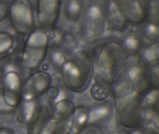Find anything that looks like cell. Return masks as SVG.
Returning a JSON list of instances; mask_svg holds the SVG:
<instances>
[{
	"label": "cell",
	"instance_id": "cell-1",
	"mask_svg": "<svg viewBox=\"0 0 159 134\" xmlns=\"http://www.w3.org/2000/svg\"><path fill=\"white\" fill-rule=\"evenodd\" d=\"M95 52L96 80L101 83H110L124 65L126 51L118 42L107 41Z\"/></svg>",
	"mask_w": 159,
	"mask_h": 134
},
{
	"label": "cell",
	"instance_id": "cell-2",
	"mask_svg": "<svg viewBox=\"0 0 159 134\" xmlns=\"http://www.w3.org/2000/svg\"><path fill=\"white\" fill-rule=\"evenodd\" d=\"M64 83L69 88L81 89L89 83L93 74V61L84 50L74 53L60 68Z\"/></svg>",
	"mask_w": 159,
	"mask_h": 134
},
{
	"label": "cell",
	"instance_id": "cell-3",
	"mask_svg": "<svg viewBox=\"0 0 159 134\" xmlns=\"http://www.w3.org/2000/svg\"><path fill=\"white\" fill-rule=\"evenodd\" d=\"M47 34L39 29L33 30L27 38L22 51V64L29 70L39 68L46 56L49 46Z\"/></svg>",
	"mask_w": 159,
	"mask_h": 134
},
{
	"label": "cell",
	"instance_id": "cell-4",
	"mask_svg": "<svg viewBox=\"0 0 159 134\" xmlns=\"http://www.w3.org/2000/svg\"><path fill=\"white\" fill-rule=\"evenodd\" d=\"M102 7L98 3L92 2L84 8L80 25V32L83 38L93 39L103 33L107 22L105 6Z\"/></svg>",
	"mask_w": 159,
	"mask_h": 134
},
{
	"label": "cell",
	"instance_id": "cell-5",
	"mask_svg": "<svg viewBox=\"0 0 159 134\" xmlns=\"http://www.w3.org/2000/svg\"><path fill=\"white\" fill-rule=\"evenodd\" d=\"M8 14L12 27L19 35H27L33 30L35 25L34 13L29 1H13L8 8Z\"/></svg>",
	"mask_w": 159,
	"mask_h": 134
},
{
	"label": "cell",
	"instance_id": "cell-6",
	"mask_svg": "<svg viewBox=\"0 0 159 134\" xmlns=\"http://www.w3.org/2000/svg\"><path fill=\"white\" fill-rule=\"evenodd\" d=\"M51 83L50 74L38 71L27 78L22 87V96L26 100H31L45 92Z\"/></svg>",
	"mask_w": 159,
	"mask_h": 134
},
{
	"label": "cell",
	"instance_id": "cell-7",
	"mask_svg": "<svg viewBox=\"0 0 159 134\" xmlns=\"http://www.w3.org/2000/svg\"><path fill=\"white\" fill-rule=\"evenodd\" d=\"M2 98L8 107H15L20 102L22 96L21 79L17 73L9 71L2 78Z\"/></svg>",
	"mask_w": 159,
	"mask_h": 134
},
{
	"label": "cell",
	"instance_id": "cell-8",
	"mask_svg": "<svg viewBox=\"0 0 159 134\" xmlns=\"http://www.w3.org/2000/svg\"><path fill=\"white\" fill-rule=\"evenodd\" d=\"M60 6L59 1H37L36 13L39 25L43 28L53 26L59 16Z\"/></svg>",
	"mask_w": 159,
	"mask_h": 134
},
{
	"label": "cell",
	"instance_id": "cell-9",
	"mask_svg": "<svg viewBox=\"0 0 159 134\" xmlns=\"http://www.w3.org/2000/svg\"><path fill=\"white\" fill-rule=\"evenodd\" d=\"M126 20L131 23H141L146 16V7L139 1H116L115 2Z\"/></svg>",
	"mask_w": 159,
	"mask_h": 134
},
{
	"label": "cell",
	"instance_id": "cell-10",
	"mask_svg": "<svg viewBox=\"0 0 159 134\" xmlns=\"http://www.w3.org/2000/svg\"><path fill=\"white\" fill-rule=\"evenodd\" d=\"M106 22L110 27L117 31L124 30L127 20L119 10L115 2H109L105 6Z\"/></svg>",
	"mask_w": 159,
	"mask_h": 134
},
{
	"label": "cell",
	"instance_id": "cell-11",
	"mask_svg": "<svg viewBox=\"0 0 159 134\" xmlns=\"http://www.w3.org/2000/svg\"><path fill=\"white\" fill-rule=\"evenodd\" d=\"M84 8L80 1H66L63 6L64 16L69 21L76 23L80 19Z\"/></svg>",
	"mask_w": 159,
	"mask_h": 134
},
{
	"label": "cell",
	"instance_id": "cell-12",
	"mask_svg": "<svg viewBox=\"0 0 159 134\" xmlns=\"http://www.w3.org/2000/svg\"><path fill=\"white\" fill-rule=\"evenodd\" d=\"M124 71V74H125V77L134 82L141 78L143 74H145L143 67L140 64L135 62L134 60H133V63L125 65Z\"/></svg>",
	"mask_w": 159,
	"mask_h": 134
},
{
	"label": "cell",
	"instance_id": "cell-13",
	"mask_svg": "<svg viewBox=\"0 0 159 134\" xmlns=\"http://www.w3.org/2000/svg\"><path fill=\"white\" fill-rule=\"evenodd\" d=\"M122 44L125 51L127 50L131 52H137L140 50L142 46L140 39L132 34L125 37Z\"/></svg>",
	"mask_w": 159,
	"mask_h": 134
},
{
	"label": "cell",
	"instance_id": "cell-14",
	"mask_svg": "<svg viewBox=\"0 0 159 134\" xmlns=\"http://www.w3.org/2000/svg\"><path fill=\"white\" fill-rule=\"evenodd\" d=\"M146 7V14L149 23L158 25L159 22V1H152Z\"/></svg>",
	"mask_w": 159,
	"mask_h": 134
},
{
	"label": "cell",
	"instance_id": "cell-15",
	"mask_svg": "<svg viewBox=\"0 0 159 134\" xmlns=\"http://www.w3.org/2000/svg\"><path fill=\"white\" fill-rule=\"evenodd\" d=\"M109 89L107 86L101 83L95 84L91 89V94L94 99L102 100L107 97Z\"/></svg>",
	"mask_w": 159,
	"mask_h": 134
},
{
	"label": "cell",
	"instance_id": "cell-16",
	"mask_svg": "<svg viewBox=\"0 0 159 134\" xmlns=\"http://www.w3.org/2000/svg\"><path fill=\"white\" fill-rule=\"evenodd\" d=\"M14 39L10 34L0 32V56L7 53L13 45Z\"/></svg>",
	"mask_w": 159,
	"mask_h": 134
},
{
	"label": "cell",
	"instance_id": "cell-17",
	"mask_svg": "<svg viewBox=\"0 0 159 134\" xmlns=\"http://www.w3.org/2000/svg\"><path fill=\"white\" fill-rule=\"evenodd\" d=\"M143 59L150 63L155 62L158 60V45L153 44L144 49L142 53Z\"/></svg>",
	"mask_w": 159,
	"mask_h": 134
},
{
	"label": "cell",
	"instance_id": "cell-18",
	"mask_svg": "<svg viewBox=\"0 0 159 134\" xmlns=\"http://www.w3.org/2000/svg\"><path fill=\"white\" fill-rule=\"evenodd\" d=\"M143 30L144 34L149 39L153 41H155L156 40L158 41L159 35L158 26H156V25L148 22L145 25Z\"/></svg>",
	"mask_w": 159,
	"mask_h": 134
},
{
	"label": "cell",
	"instance_id": "cell-19",
	"mask_svg": "<svg viewBox=\"0 0 159 134\" xmlns=\"http://www.w3.org/2000/svg\"><path fill=\"white\" fill-rule=\"evenodd\" d=\"M108 113L107 109L106 108H99L93 111L89 116L90 122H94L104 116H106Z\"/></svg>",
	"mask_w": 159,
	"mask_h": 134
},
{
	"label": "cell",
	"instance_id": "cell-20",
	"mask_svg": "<svg viewBox=\"0 0 159 134\" xmlns=\"http://www.w3.org/2000/svg\"><path fill=\"white\" fill-rule=\"evenodd\" d=\"M130 86L129 85V83L124 81H121L119 82L117 84V86L115 89L116 94L118 96H122L125 95V93L130 91Z\"/></svg>",
	"mask_w": 159,
	"mask_h": 134
},
{
	"label": "cell",
	"instance_id": "cell-21",
	"mask_svg": "<svg viewBox=\"0 0 159 134\" xmlns=\"http://www.w3.org/2000/svg\"><path fill=\"white\" fill-rule=\"evenodd\" d=\"M158 92L153 90L152 92L149 93L144 98L143 100L144 105L145 106H148L155 102V100L158 98Z\"/></svg>",
	"mask_w": 159,
	"mask_h": 134
},
{
	"label": "cell",
	"instance_id": "cell-22",
	"mask_svg": "<svg viewBox=\"0 0 159 134\" xmlns=\"http://www.w3.org/2000/svg\"><path fill=\"white\" fill-rule=\"evenodd\" d=\"M8 13V7L4 2L0 1V22L7 16Z\"/></svg>",
	"mask_w": 159,
	"mask_h": 134
},
{
	"label": "cell",
	"instance_id": "cell-23",
	"mask_svg": "<svg viewBox=\"0 0 159 134\" xmlns=\"http://www.w3.org/2000/svg\"><path fill=\"white\" fill-rule=\"evenodd\" d=\"M47 96L50 98H54L58 95V90L55 87H50L47 89Z\"/></svg>",
	"mask_w": 159,
	"mask_h": 134
},
{
	"label": "cell",
	"instance_id": "cell-24",
	"mask_svg": "<svg viewBox=\"0 0 159 134\" xmlns=\"http://www.w3.org/2000/svg\"><path fill=\"white\" fill-rule=\"evenodd\" d=\"M7 108H11L10 107H8L3 100L2 96H0V109H6Z\"/></svg>",
	"mask_w": 159,
	"mask_h": 134
},
{
	"label": "cell",
	"instance_id": "cell-25",
	"mask_svg": "<svg viewBox=\"0 0 159 134\" xmlns=\"http://www.w3.org/2000/svg\"><path fill=\"white\" fill-rule=\"evenodd\" d=\"M85 114H81L80 116L78 117V119H77V123L79 124H81L82 123H83L85 120Z\"/></svg>",
	"mask_w": 159,
	"mask_h": 134
},
{
	"label": "cell",
	"instance_id": "cell-26",
	"mask_svg": "<svg viewBox=\"0 0 159 134\" xmlns=\"http://www.w3.org/2000/svg\"><path fill=\"white\" fill-rule=\"evenodd\" d=\"M0 134H9L7 131L5 130H0Z\"/></svg>",
	"mask_w": 159,
	"mask_h": 134
},
{
	"label": "cell",
	"instance_id": "cell-27",
	"mask_svg": "<svg viewBox=\"0 0 159 134\" xmlns=\"http://www.w3.org/2000/svg\"><path fill=\"white\" fill-rule=\"evenodd\" d=\"M133 134H140V133H139V132H134V133H133Z\"/></svg>",
	"mask_w": 159,
	"mask_h": 134
},
{
	"label": "cell",
	"instance_id": "cell-28",
	"mask_svg": "<svg viewBox=\"0 0 159 134\" xmlns=\"http://www.w3.org/2000/svg\"><path fill=\"white\" fill-rule=\"evenodd\" d=\"M0 74H1V71H0Z\"/></svg>",
	"mask_w": 159,
	"mask_h": 134
}]
</instances>
